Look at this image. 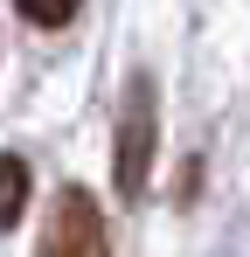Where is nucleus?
<instances>
[{"instance_id": "3", "label": "nucleus", "mask_w": 250, "mask_h": 257, "mask_svg": "<svg viewBox=\"0 0 250 257\" xmlns=\"http://www.w3.org/2000/svg\"><path fill=\"white\" fill-rule=\"evenodd\" d=\"M28 188H35V181H28V160H21V153H0V236L21 222V209H28Z\"/></svg>"}, {"instance_id": "4", "label": "nucleus", "mask_w": 250, "mask_h": 257, "mask_svg": "<svg viewBox=\"0 0 250 257\" xmlns=\"http://www.w3.org/2000/svg\"><path fill=\"white\" fill-rule=\"evenodd\" d=\"M14 7H21V14H28V21H35V28H63V21H70V14H77L83 0H14Z\"/></svg>"}, {"instance_id": "2", "label": "nucleus", "mask_w": 250, "mask_h": 257, "mask_svg": "<svg viewBox=\"0 0 250 257\" xmlns=\"http://www.w3.org/2000/svg\"><path fill=\"white\" fill-rule=\"evenodd\" d=\"M153 84L146 77H132V97H125V118H118V195H139L146 188V174H153Z\"/></svg>"}, {"instance_id": "1", "label": "nucleus", "mask_w": 250, "mask_h": 257, "mask_svg": "<svg viewBox=\"0 0 250 257\" xmlns=\"http://www.w3.org/2000/svg\"><path fill=\"white\" fill-rule=\"evenodd\" d=\"M35 257H111V229H104V209H97L90 188H63L56 195Z\"/></svg>"}]
</instances>
